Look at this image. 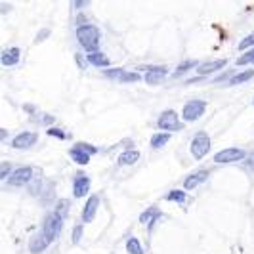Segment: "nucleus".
Segmentation results:
<instances>
[{"mask_svg": "<svg viewBox=\"0 0 254 254\" xmlns=\"http://www.w3.org/2000/svg\"><path fill=\"white\" fill-rule=\"evenodd\" d=\"M76 35V40H78V44L82 46V50L86 52V54H94V52H100V29L96 25H92V23H80V25L76 27L75 31Z\"/></svg>", "mask_w": 254, "mask_h": 254, "instance_id": "obj_1", "label": "nucleus"}, {"mask_svg": "<svg viewBox=\"0 0 254 254\" xmlns=\"http://www.w3.org/2000/svg\"><path fill=\"white\" fill-rule=\"evenodd\" d=\"M210 147H212V140H210L208 132L199 130V132L193 136V140H191L190 151L195 161H203L204 157L210 153Z\"/></svg>", "mask_w": 254, "mask_h": 254, "instance_id": "obj_2", "label": "nucleus"}, {"mask_svg": "<svg viewBox=\"0 0 254 254\" xmlns=\"http://www.w3.org/2000/svg\"><path fill=\"white\" fill-rule=\"evenodd\" d=\"M157 127L161 132H178L184 128V123H182V119L178 117V113L174 111V109H166L163 113L157 117Z\"/></svg>", "mask_w": 254, "mask_h": 254, "instance_id": "obj_3", "label": "nucleus"}, {"mask_svg": "<svg viewBox=\"0 0 254 254\" xmlns=\"http://www.w3.org/2000/svg\"><path fill=\"white\" fill-rule=\"evenodd\" d=\"M204 111H206V102L204 100H190L182 107V121L184 123H195L203 117Z\"/></svg>", "mask_w": 254, "mask_h": 254, "instance_id": "obj_4", "label": "nucleus"}, {"mask_svg": "<svg viewBox=\"0 0 254 254\" xmlns=\"http://www.w3.org/2000/svg\"><path fill=\"white\" fill-rule=\"evenodd\" d=\"M247 157H249V153L241 147H226L214 155V163L216 165H231V163L247 161Z\"/></svg>", "mask_w": 254, "mask_h": 254, "instance_id": "obj_5", "label": "nucleus"}, {"mask_svg": "<svg viewBox=\"0 0 254 254\" xmlns=\"http://www.w3.org/2000/svg\"><path fill=\"white\" fill-rule=\"evenodd\" d=\"M62 229H64V220H62L60 216H56L54 212L44 218V224H42V233H44V235L50 239V243L58 239V235L62 233Z\"/></svg>", "mask_w": 254, "mask_h": 254, "instance_id": "obj_6", "label": "nucleus"}, {"mask_svg": "<svg viewBox=\"0 0 254 254\" xmlns=\"http://www.w3.org/2000/svg\"><path fill=\"white\" fill-rule=\"evenodd\" d=\"M33 174H35L33 166H19V168H15V170H13V174L10 176L8 184H10L12 188H21V186H27V184L33 180Z\"/></svg>", "mask_w": 254, "mask_h": 254, "instance_id": "obj_7", "label": "nucleus"}, {"mask_svg": "<svg viewBox=\"0 0 254 254\" xmlns=\"http://www.w3.org/2000/svg\"><path fill=\"white\" fill-rule=\"evenodd\" d=\"M38 141V134L37 132H19L17 136H13L12 140V147L13 149H31L35 147Z\"/></svg>", "mask_w": 254, "mask_h": 254, "instance_id": "obj_8", "label": "nucleus"}, {"mask_svg": "<svg viewBox=\"0 0 254 254\" xmlns=\"http://www.w3.org/2000/svg\"><path fill=\"white\" fill-rule=\"evenodd\" d=\"M208 176H210V170H206V168H201V170H195V172L188 174L184 178V191H191L199 188L201 184H204L208 180Z\"/></svg>", "mask_w": 254, "mask_h": 254, "instance_id": "obj_9", "label": "nucleus"}, {"mask_svg": "<svg viewBox=\"0 0 254 254\" xmlns=\"http://www.w3.org/2000/svg\"><path fill=\"white\" fill-rule=\"evenodd\" d=\"M98 208H100V195H90L84 208H82V224H90L96 214H98Z\"/></svg>", "mask_w": 254, "mask_h": 254, "instance_id": "obj_10", "label": "nucleus"}, {"mask_svg": "<svg viewBox=\"0 0 254 254\" xmlns=\"http://www.w3.org/2000/svg\"><path fill=\"white\" fill-rule=\"evenodd\" d=\"M166 75H168V69L165 65H153V67H147V73L143 75V80L147 84H159L165 80Z\"/></svg>", "mask_w": 254, "mask_h": 254, "instance_id": "obj_11", "label": "nucleus"}, {"mask_svg": "<svg viewBox=\"0 0 254 254\" xmlns=\"http://www.w3.org/2000/svg\"><path fill=\"white\" fill-rule=\"evenodd\" d=\"M228 65V60L220 58V60H214V62H203V64L197 67V75L199 76H206V75H212L216 73L220 69H224Z\"/></svg>", "mask_w": 254, "mask_h": 254, "instance_id": "obj_12", "label": "nucleus"}, {"mask_svg": "<svg viewBox=\"0 0 254 254\" xmlns=\"http://www.w3.org/2000/svg\"><path fill=\"white\" fill-rule=\"evenodd\" d=\"M90 193V178L84 174H78L73 182V197L75 199H82Z\"/></svg>", "mask_w": 254, "mask_h": 254, "instance_id": "obj_13", "label": "nucleus"}, {"mask_svg": "<svg viewBox=\"0 0 254 254\" xmlns=\"http://www.w3.org/2000/svg\"><path fill=\"white\" fill-rule=\"evenodd\" d=\"M19 58H21V50L17 46H10V48H6L2 52L0 62H2L4 67H13V65L19 64Z\"/></svg>", "mask_w": 254, "mask_h": 254, "instance_id": "obj_14", "label": "nucleus"}, {"mask_svg": "<svg viewBox=\"0 0 254 254\" xmlns=\"http://www.w3.org/2000/svg\"><path fill=\"white\" fill-rule=\"evenodd\" d=\"M48 247H50V239H48L44 233H38V235H35V237L31 239V243H29V253L40 254V253H44Z\"/></svg>", "mask_w": 254, "mask_h": 254, "instance_id": "obj_15", "label": "nucleus"}, {"mask_svg": "<svg viewBox=\"0 0 254 254\" xmlns=\"http://www.w3.org/2000/svg\"><path fill=\"white\" fill-rule=\"evenodd\" d=\"M69 157L75 161L76 165L86 166L90 163V157H92V155H90V153H86L82 147H80V145H78V143H76V145H73V147L69 149Z\"/></svg>", "mask_w": 254, "mask_h": 254, "instance_id": "obj_16", "label": "nucleus"}, {"mask_svg": "<svg viewBox=\"0 0 254 254\" xmlns=\"http://www.w3.org/2000/svg\"><path fill=\"white\" fill-rule=\"evenodd\" d=\"M140 151L138 149H127V151L121 153L119 157V165L121 166H130V165H136L140 161Z\"/></svg>", "mask_w": 254, "mask_h": 254, "instance_id": "obj_17", "label": "nucleus"}, {"mask_svg": "<svg viewBox=\"0 0 254 254\" xmlns=\"http://www.w3.org/2000/svg\"><path fill=\"white\" fill-rule=\"evenodd\" d=\"M86 60H88L90 65H94V67H109L111 65V60L103 54V52H94V54H88L86 56Z\"/></svg>", "mask_w": 254, "mask_h": 254, "instance_id": "obj_18", "label": "nucleus"}, {"mask_svg": "<svg viewBox=\"0 0 254 254\" xmlns=\"http://www.w3.org/2000/svg\"><path fill=\"white\" fill-rule=\"evenodd\" d=\"M170 140H172V134H170V132H157V134L151 136L149 145H151L153 149H161V147H165Z\"/></svg>", "mask_w": 254, "mask_h": 254, "instance_id": "obj_19", "label": "nucleus"}, {"mask_svg": "<svg viewBox=\"0 0 254 254\" xmlns=\"http://www.w3.org/2000/svg\"><path fill=\"white\" fill-rule=\"evenodd\" d=\"M251 78H254V69H245L241 73L233 75L231 78H228V86H237L241 82H249Z\"/></svg>", "mask_w": 254, "mask_h": 254, "instance_id": "obj_20", "label": "nucleus"}, {"mask_svg": "<svg viewBox=\"0 0 254 254\" xmlns=\"http://www.w3.org/2000/svg\"><path fill=\"white\" fill-rule=\"evenodd\" d=\"M159 216H161V210H159L157 206H149V208L140 216V224H147V222H149V228L153 229V224H155V220Z\"/></svg>", "mask_w": 254, "mask_h": 254, "instance_id": "obj_21", "label": "nucleus"}, {"mask_svg": "<svg viewBox=\"0 0 254 254\" xmlns=\"http://www.w3.org/2000/svg\"><path fill=\"white\" fill-rule=\"evenodd\" d=\"M199 62H195V60H190V62H186V64H180L176 69H174V73H172V78H180L182 75H186L190 69H193V67H199Z\"/></svg>", "mask_w": 254, "mask_h": 254, "instance_id": "obj_22", "label": "nucleus"}, {"mask_svg": "<svg viewBox=\"0 0 254 254\" xmlns=\"http://www.w3.org/2000/svg\"><path fill=\"white\" fill-rule=\"evenodd\" d=\"M166 201H170V203H186V199H188V193L184 190H172L168 191L165 195Z\"/></svg>", "mask_w": 254, "mask_h": 254, "instance_id": "obj_23", "label": "nucleus"}, {"mask_svg": "<svg viewBox=\"0 0 254 254\" xmlns=\"http://www.w3.org/2000/svg\"><path fill=\"white\" fill-rule=\"evenodd\" d=\"M127 251H128V254H145V251H143V247H141V243L138 237H130V239H128Z\"/></svg>", "mask_w": 254, "mask_h": 254, "instance_id": "obj_24", "label": "nucleus"}, {"mask_svg": "<svg viewBox=\"0 0 254 254\" xmlns=\"http://www.w3.org/2000/svg\"><path fill=\"white\" fill-rule=\"evenodd\" d=\"M69 208H71V203H69L67 199H62V201H58V204H56L54 214H56V216H60L62 220H65V216L69 214Z\"/></svg>", "mask_w": 254, "mask_h": 254, "instance_id": "obj_25", "label": "nucleus"}, {"mask_svg": "<svg viewBox=\"0 0 254 254\" xmlns=\"http://www.w3.org/2000/svg\"><path fill=\"white\" fill-rule=\"evenodd\" d=\"M13 170H15V168H12V163L4 161V163L0 165V180H2V182H8L10 176L13 174Z\"/></svg>", "mask_w": 254, "mask_h": 254, "instance_id": "obj_26", "label": "nucleus"}, {"mask_svg": "<svg viewBox=\"0 0 254 254\" xmlns=\"http://www.w3.org/2000/svg\"><path fill=\"white\" fill-rule=\"evenodd\" d=\"M253 46H254V33H253V35H249V37H245V38L241 40V42L237 44V48H239L241 52L253 50Z\"/></svg>", "mask_w": 254, "mask_h": 254, "instance_id": "obj_27", "label": "nucleus"}, {"mask_svg": "<svg viewBox=\"0 0 254 254\" xmlns=\"http://www.w3.org/2000/svg\"><path fill=\"white\" fill-rule=\"evenodd\" d=\"M237 65H249V64H254V48L249 52H245L243 56H239V60L235 62Z\"/></svg>", "mask_w": 254, "mask_h": 254, "instance_id": "obj_28", "label": "nucleus"}, {"mask_svg": "<svg viewBox=\"0 0 254 254\" xmlns=\"http://www.w3.org/2000/svg\"><path fill=\"white\" fill-rule=\"evenodd\" d=\"M141 78H143V76H141L140 73H127V71H125L119 80H121V82H140Z\"/></svg>", "mask_w": 254, "mask_h": 254, "instance_id": "obj_29", "label": "nucleus"}, {"mask_svg": "<svg viewBox=\"0 0 254 254\" xmlns=\"http://www.w3.org/2000/svg\"><path fill=\"white\" fill-rule=\"evenodd\" d=\"M48 136L56 138V140H67V134H65L62 128H56V127L48 128Z\"/></svg>", "mask_w": 254, "mask_h": 254, "instance_id": "obj_30", "label": "nucleus"}, {"mask_svg": "<svg viewBox=\"0 0 254 254\" xmlns=\"http://www.w3.org/2000/svg\"><path fill=\"white\" fill-rule=\"evenodd\" d=\"M123 73H125V69H105L103 76H107V78H121Z\"/></svg>", "mask_w": 254, "mask_h": 254, "instance_id": "obj_31", "label": "nucleus"}, {"mask_svg": "<svg viewBox=\"0 0 254 254\" xmlns=\"http://www.w3.org/2000/svg\"><path fill=\"white\" fill-rule=\"evenodd\" d=\"M82 224H78V226H75V229H73V245H78L80 243V239H82Z\"/></svg>", "mask_w": 254, "mask_h": 254, "instance_id": "obj_32", "label": "nucleus"}, {"mask_svg": "<svg viewBox=\"0 0 254 254\" xmlns=\"http://www.w3.org/2000/svg\"><path fill=\"white\" fill-rule=\"evenodd\" d=\"M78 145L84 149L86 153H90V155H96L98 153V147H94V145H90V143H84V141H78Z\"/></svg>", "mask_w": 254, "mask_h": 254, "instance_id": "obj_33", "label": "nucleus"}, {"mask_svg": "<svg viewBox=\"0 0 254 254\" xmlns=\"http://www.w3.org/2000/svg\"><path fill=\"white\" fill-rule=\"evenodd\" d=\"M75 62H76V65H78L80 69H84V67H86V62H88V60H86V58H84L82 54H75Z\"/></svg>", "mask_w": 254, "mask_h": 254, "instance_id": "obj_34", "label": "nucleus"}, {"mask_svg": "<svg viewBox=\"0 0 254 254\" xmlns=\"http://www.w3.org/2000/svg\"><path fill=\"white\" fill-rule=\"evenodd\" d=\"M245 166H247L249 170H253V172H254V151L249 153V157H247V161H245Z\"/></svg>", "mask_w": 254, "mask_h": 254, "instance_id": "obj_35", "label": "nucleus"}, {"mask_svg": "<svg viewBox=\"0 0 254 254\" xmlns=\"http://www.w3.org/2000/svg\"><path fill=\"white\" fill-rule=\"evenodd\" d=\"M48 37H50V29H42L40 35L37 37V42H40V40H44V38H48Z\"/></svg>", "mask_w": 254, "mask_h": 254, "instance_id": "obj_36", "label": "nucleus"}, {"mask_svg": "<svg viewBox=\"0 0 254 254\" xmlns=\"http://www.w3.org/2000/svg\"><path fill=\"white\" fill-rule=\"evenodd\" d=\"M23 109H25L27 113H35V111H37V109H35V105H29V103H25V105H23Z\"/></svg>", "mask_w": 254, "mask_h": 254, "instance_id": "obj_37", "label": "nucleus"}, {"mask_svg": "<svg viewBox=\"0 0 254 254\" xmlns=\"http://www.w3.org/2000/svg\"><path fill=\"white\" fill-rule=\"evenodd\" d=\"M42 121H44V125H50L52 121H54V117H50V115H44V117H42Z\"/></svg>", "mask_w": 254, "mask_h": 254, "instance_id": "obj_38", "label": "nucleus"}, {"mask_svg": "<svg viewBox=\"0 0 254 254\" xmlns=\"http://www.w3.org/2000/svg\"><path fill=\"white\" fill-rule=\"evenodd\" d=\"M0 136H2L0 140H8V130H6V128H2V130H0Z\"/></svg>", "mask_w": 254, "mask_h": 254, "instance_id": "obj_39", "label": "nucleus"}, {"mask_svg": "<svg viewBox=\"0 0 254 254\" xmlns=\"http://www.w3.org/2000/svg\"><path fill=\"white\" fill-rule=\"evenodd\" d=\"M253 103H254V100H253Z\"/></svg>", "mask_w": 254, "mask_h": 254, "instance_id": "obj_40", "label": "nucleus"}]
</instances>
